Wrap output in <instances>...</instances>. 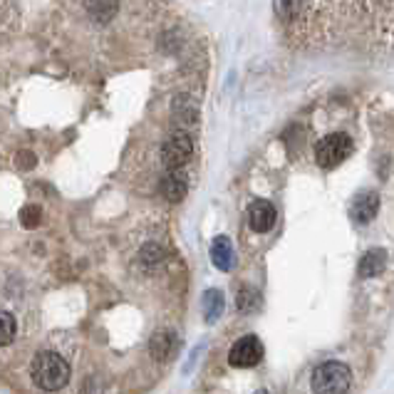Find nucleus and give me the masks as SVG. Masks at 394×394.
Returning <instances> with one entry per match:
<instances>
[{
	"label": "nucleus",
	"instance_id": "nucleus-1",
	"mask_svg": "<svg viewBox=\"0 0 394 394\" xmlns=\"http://www.w3.org/2000/svg\"><path fill=\"white\" fill-rule=\"evenodd\" d=\"M32 382L45 392H57L70 382V364L57 352H40L32 359Z\"/></svg>",
	"mask_w": 394,
	"mask_h": 394
},
{
	"label": "nucleus",
	"instance_id": "nucleus-2",
	"mask_svg": "<svg viewBox=\"0 0 394 394\" xmlns=\"http://www.w3.org/2000/svg\"><path fill=\"white\" fill-rule=\"evenodd\" d=\"M310 384L315 394H345L352 384V372L342 362H325L313 372Z\"/></svg>",
	"mask_w": 394,
	"mask_h": 394
},
{
	"label": "nucleus",
	"instance_id": "nucleus-3",
	"mask_svg": "<svg viewBox=\"0 0 394 394\" xmlns=\"http://www.w3.org/2000/svg\"><path fill=\"white\" fill-rule=\"evenodd\" d=\"M352 147L354 144L347 134L335 131V134H328V137H323L318 142V147H315V159H318V164L323 169H333V167H338V164H342L345 159L352 154Z\"/></svg>",
	"mask_w": 394,
	"mask_h": 394
},
{
	"label": "nucleus",
	"instance_id": "nucleus-4",
	"mask_svg": "<svg viewBox=\"0 0 394 394\" xmlns=\"http://www.w3.org/2000/svg\"><path fill=\"white\" fill-rule=\"evenodd\" d=\"M193 154V142L191 137H189L184 129H177L172 134V137L164 142L162 147V162L167 169H172V172H179V169L184 167V164L191 159Z\"/></svg>",
	"mask_w": 394,
	"mask_h": 394
},
{
	"label": "nucleus",
	"instance_id": "nucleus-5",
	"mask_svg": "<svg viewBox=\"0 0 394 394\" xmlns=\"http://www.w3.org/2000/svg\"><path fill=\"white\" fill-rule=\"evenodd\" d=\"M261 359H263V342L256 335H246V338L236 340V345L228 352L231 367H253Z\"/></svg>",
	"mask_w": 394,
	"mask_h": 394
},
{
	"label": "nucleus",
	"instance_id": "nucleus-6",
	"mask_svg": "<svg viewBox=\"0 0 394 394\" xmlns=\"http://www.w3.org/2000/svg\"><path fill=\"white\" fill-rule=\"evenodd\" d=\"M248 223L256 233H265L275 223V206L265 198H256L248 208Z\"/></svg>",
	"mask_w": 394,
	"mask_h": 394
},
{
	"label": "nucleus",
	"instance_id": "nucleus-7",
	"mask_svg": "<svg viewBox=\"0 0 394 394\" xmlns=\"http://www.w3.org/2000/svg\"><path fill=\"white\" fill-rule=\"evenodd\" d=\"M379 208V196L374 191H359L357 196L352 198V208H350V216L357 223H369L374 216H377Z\"/></svg>",
	"mask_w": 394,
	"mask_h": 394
},
{
	"label": "nucleus",
	"instance_id": "nucleus-8",
	"mask_svg": "<svg viewBox=\"0 0 394 394\" xmlns=\"http://www.w3.org/2000/svg\"><path fill=\"white\" fill-rule=\"evenodd\" d=\"M177 350V335L172 330H159L157 335H152L149 340V352L157 362H167Z\"/></svg>",
	"mask_w": 394,
	"mask_h": 394
},
{
	"label": "nucleus",
	"instance_id": "nucleus-9",
	"mask_svg": "<svg viewBox=\"0 0 394 394\" xmlns=\"http://www.w3.org/2000/svg\"><path fill=\"white\" fill-rule=\"evenodd\" d=\"M387 265V253L382 248H374V251L364 253L362 261H359V275L362 278H372V275H379Z\"/></svg>",
	"mask_w": 394,
	"mask_h": 394
},
{
	"label": "nucleus",
	"instance_id": "nucleus-10",
	"mask_svg": "<svg viewBox=\"0 0 394 394\" xmlns=\"http://www.w3.org/2000/svg\"><path fill=\"white\" fill-rule=\"evenodd\" d=\"M211 261L218 270H231L233 248H231V241H228L226 236H218L216 241L211 243Z\"/></svg>",
	"mask_w": 394,
	"mask_h": 394
},
{
	"label": "nucleus",
	"instance_id": "nucleus-11",
	"mask_svg": "<svg viewBox=\"0 0 394 394\" xmlns=\"http://www.w3.org/2000/svg\"><path fill=\"white\" fill-rule=\"evenodd\" d=\"M162 193L169 198L172 203L181 201L186 196V177L181 172H172L167 179L162 181Z\"/></svg>",
	"mask_w": 394,
	"mask_h": 394
},
{
	"label": "nucleus",
	"instance_id": "nucleus-12",
	"mask_svg": "<svg viewBox=\"0 0 394 394\" xmlns=\"http://www.w3.org/2000/svg\"><path fill=\"white\" fill-rule=\"evenodd\" d=\"M223 305H226V300H223L221 290H206V295H203V318H206V323H216L221 318Z\"/></svg>",
	"mask_w": 394,
	"mask_h": 394
},
{
	"label": "nucleus",
	"instance_id": "nucleus-13",
	"mask_svg": "<svg viewBox=\"0 0 394 394\" xmlns=\"http://www.w3.org/2000/svg\"><path fill=\"white\" fill-rule=\"evenodd\" d=\"M174 119H177L179 124L189 126L196 119V105H191V100L184 95L177 97V100H174Z\"/></svg>",
	"mask_w": 394,
	"mask_h": 394
},
{
	"label": "nucleus",
	"instance_id": "nucleus-14",
	"mask_svg": "<svg viewBox=\"0 0 394 394\" xmlns=\"http://www.w3.org/2000/svg\"><path fill=\"white\" fill-rule=\"evenodd\" d=\"M87 11L95 20L107 23L117 13V0H87Z\"/></svg>",
	"mask_w": 394,
	"mask_h": 394
},
{
	"label": "nucleus",
	"instance_id": "nucleus-15",
	"mask_svg": "<svg viewBox=\"0 0 394 394\" xmlns=\"http://www.w3.org/2000/svg\"><path fill=\"white\" fill-rule=\"evenodd\" d=\"M0 323H3V328H0V345L8 347L11 340L16 338V320H13V315L8 313V310H3V313H0Z\"/></svg>",
	"mask_w": 394,
	"mask_h": 394
},
{
	"label": "nucleus",
	"instance_id": "nucleus-16",
	"mask_svg": "<svg viewBox=\"0 0 394 394\" xmlns=\"http://www.w3.org/2000/svg\"><path fill=\"white\" fill-rule=\"evenodd\" d=\"M258 293L253 288H243L241 290V295H238V308L243 310V313H253V310L258 308Z\"/></svg>",
	"mask_w": 394,
	"mask_h": 394
},
{
	"label": "nucleus",
	"instance_id": "nucleus-17",
	"mask_svg": "<svg viewBox=\"0 0 394 394\" xmlns=\"http://www.w3.org/2000/svg\"><path fill=\"white\" fill-rule=\"evenodd\" d=\"M40 216L42 213H40V208L37 206H25L20 211V221H23V226L25 228H35L37 223H40Z\"/></svg>",
	"mask_w": 394,
	"mask_h": 394
},
{
	"label": "nucleus",
	"instance_id": "nucleus-18",
	"mask_svg": "<svg viewBox=\"0 0 394 394\" xmlns=\"http://www.w3.org/2000/svg\"><path fill=\"white\" fill-rule=\"evenodd\" d=\"M162 248L159 246H154V243H149V246H144V251H142V258H144V263H157V261H162Z\"/></svg>",
	"mask_w": 394,
	"mask_h": 394
},
{
	"label": "nucleus",
	"instance_id": "nucleus-19",
	"mask_svg": "<svg viewBox=\"0 0 394 394\" xmlns=\"http://www.w3.org/2000/svg\"><path fill=\"white\" fill-rule=\"evenodd\" d=\"M253 394H268V392H265V389H256Z\"/></svg>",
	"mask_w": 394,
	"mask_h": 394
}]
</instances>
